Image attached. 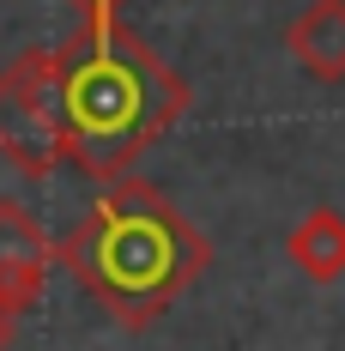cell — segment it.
Wrapping results in <instances>:
<instances>
[{
  "instance_id": "cell-1",
  "label": "cell",
  "mask_w": 345,
  "mask_h": 351,
  "mask_svg": "<svg viewBox=\"0 0 345 351\" xmlns=\"http://www.w3.org/2000/svg\"><path fill=\"white\" fill-rule=\"evenodd\" d=\"M61 164L91 182L128 176L188 115V79L121 19L79 25L55 49Z\"/></svg>"
},
{
  "instance_id": "cell-7",
  "label": "cell",
  "mask_w": 345,
  "mask_h": 351,
  "mask_svg": "<svg viewBox=\"0 0 345 351\" xmlns=\"http://www.w3.org/2000/svg\"><path fill=\"white\" fill-rule=\"evenodd\" d=\"M67 6L85 19V25H104V19H121V6H128V0H67Z\"/></svg>"
},
{
  "instance_id": "cell-8",
  "label": "cell",
  "mask_w": 345,
  "mask_h": 351,
  "mask_svg": "<svg viewBox=\"0 0 345 351\" xmlns=\"http://www.w3.org/2000/svg\"><path fill=\"white\" fill-rule=\"evenodd\" d=\"M6 339H12V321L0 315V351H6Z\"/></svg>"
},
{
  "instance_id": "cell-6",
  "label": "cell",
  "mask_w": 345,
  "mask_h": 351,
  "mask_svg": "<svg viewBox=\"0 0 345 351\" xmlns=\"http://www.w3.org/2000/svg\"><path fill=\"white\" fill-rule=\"evenodd\" d=\"M285 254H291V267H297L309 285H333V279H345V212H333V206H309L297 224H291Z\"/></svg>"
},
{
  "instance_id": "cell-5",
  "label": "cell",
  "mask_w": 345,
  "mask_h": 351,
  "mask_svg": "<svg viewBox=\"0 0 345 351\" xmlns=\"http://www.w3.org/2000/svg\"><path fill=\"white\" fill-rule=\"evenodd\" d=\"M285 49H291V61L309 73V79L340 85L345 79V0H315V6H303L285 25Z\"/></svg>"
},
{
  "instance_id": "cell-3",
  "label": "cell",
  "mask_w": 345,
  "mask_h": 351,
  "mask_svg": "<svg viewBox=\"0 0 345 351\" xmlns=\"http://www.w3.org/2000/svg\"><path fill=\"white\" fill-rule=\"evenodd\" d=\"M0 158L19 176L61 170V97H55V49H25L0 67Z\"/></svg>"
},
{
  "instance_id": "cell-2",
  "label": "cell",
  "mask_w": 345,
  "mask_h": 351,
  "mask_svg": "<svg viewBox=\"0 0 345 351\" xmlns=\"http://www.w3.org/2000/svg\"><path fill=\"white\" fill-rule=\"evenodd\" d=\"M206 261L212 243L200 237V224L182 218L170 194L139 176H115L55 243V267H67L73 285L128 333H145L206 273Z\"/></svg>"
},
{
  "instance_id": "cell-4",
  "label": "cell",
  "mask_w": 345,
  "mask_h": 351,
  "mask_svg": "<svg viewBox=\"0 0 345 351\" xmlns=\"http://www.w3.org/2000/svg\"><path fill=\"white\" fill-rule=\"evenodd\" d=\"M55 267V243L36 224V212L25 200H0V315L19 321L43 297Z\"/></svg>"
}]
</instances>
